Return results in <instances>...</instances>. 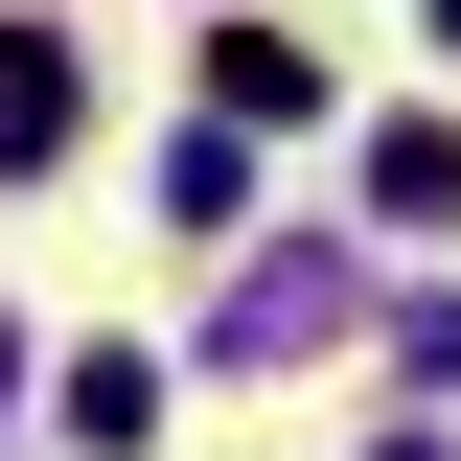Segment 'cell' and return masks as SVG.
I'll return each mask as SVG.
<instances>
[{
    "label": "cell",
    "mask_w": 461,
    "mask_h": 461,
    "mask_svg": "<svg viewBox=\"0 0 461 461\" xmlns=\"http://www.w3.org/2000/svg\"><path fill=\"white\" fill-rule=\"evenodd\" d=\"M369 208H393V230L461 208V139H438V115H393V139H369Z\"/></svg>",
    "instance_id": "cell-3"
},
{
    "label": "cell",
    "mask_w": 461,
    "mask_h": 461,
    "mask_svg": "<svg viewBox=\"0 0 461 461\" xmlns=\"http://www.w3.org/2000/svg\"><path fill=\"white\" fill-rule=\"evenodd\" d=\"M69 115H93L69 93V23H0V162H69Z\"/></svg>",
    "instance_id": "cell-1"
},
{
    "label": "cell",
    "mask_w": 461,
    "mask_h": 461,
    "mask_svg": "<svg viewBox=\"0 0 461 461\" xmlns=\"http://www.w3.org/2000/svg\"><path fill=\"white\" fill-rule=\"evenodd\" d=\"M0 415H23V323H0Z\"/></svg>",
    "instance_id": "cell-4"
},
{
    "label": "cell",
    "mask_w": 461,
    "mask_h": 461,
    "mask_svg": "<svg viewBox=\"0 0 461 461\" xmlns=\"http://www.w3.org/2000/svg\"><path fill=\"white\" fill-rule=\"evenodd\" d=\"M208 93H230V139H277V115H323V69H300L277 23H208Z\"/></svg>",
    "instance_id": "cell-2"
},
{
    "label": "cell",
    "mask_w": 461,
    "mask_h": 461,
    "mask_svg": "<svg viewBox=\"0 0 461 461\" xmlns=\"http://www.w3.org/2000/svg\"><path fill=\"white\" fill-rule=\"evenodd\" d=\"M393 461H438V438H393Z\"/></svg>",
    "instance_id": "cell-5"
}]
</instances>
